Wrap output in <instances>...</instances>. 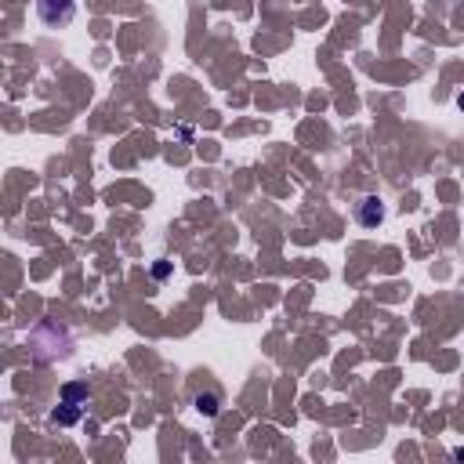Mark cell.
<instances>
[{
  "label": "cell",
  "mask_w": 464,
  "mask_h": 464,
  "mask_svg": "<svg viewBox=\"0 0 464 464\" xmlns=\"http://www.w3.org/2000/svg\"><path fill=\"white\" fill-rule=\"evenodd\" d=\"M193 403H196V410H200V413H207V418H214V413H218V406H221V395H218V392H211V395H203V392H200V395L193 399Z\"/></svg>",
  "instance_id": "obj_2"
},
{
  "label": "cell",
  "mask_w": 464,
  "mask_h": 464,
  "mask_svg": "<svg viewBox=\"0 0 464 464\" xmlns=\"http://www.w3.org/2000/svg\"><path fill=\"white\" fill-rule=\"evenodd\" d=\"M385 200L381 196H363L359 203H356V221L363 229H377V225H385Z\"/></svg>",
  "instance_id": "obj_1"
},
{
  "label": "cell",
  "mask_w": 464,
  "mask_h": 464,
  "mask_svg": "<svg viewBox=\"0 0 464 464\" xmlns=\"http://www.w3.org/2000/svg\"><path fill=\"white\" fill-rule=\"evenodd\" d=\"M457 105H461V109H464V94H461V98H457Z\"/></svg>",
  "instance_id": "obj_5"
},
{
  "label": "cell",
  "mask_w": 464,
  "mask_h": 464,
  "mask_svg": "<svg viewBox=\"0 0 464 464\" xmlns=\"http://www.w3.org/2000/svg\"><path fill=\"white\" fill-rule=\"evenodd\" d=\"M62 399H66V403H80V399H87V385H66L62 388Z\"/></svg>",
  "instance_id": "obj_3"
},
{
  "label": "cell",
  "mask_w": 464,
  "mask_h": 464,
  "mask_svg": "<svg viewBox=\"0 0 464 464\" xmlns=\"http://www.w3.org/2000/svg\"><path fill=\"white\" fill-rule=\"evenodd\" d=\"M454 461H457V464H464V450H454Z\"/></svg>",
  "instance_id": "obj_4"
}]
</instances>
